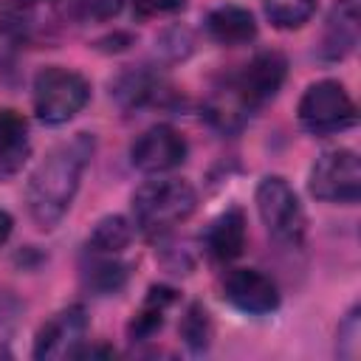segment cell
<instances>
[{"label":"cell","instance_id":"1","mask_svg":"<svg viewBox=\"0 0 361 361\" xmlns=\"http://www.w3.org/2000/svg\"><path fill=\"white\" fill-rule=\"evenodd\" d=\"M96 152L93 133H76L71 141L56 144L28 178V214L39 228H54L71 209L82 172Z\"/></svg>","mask_w":361,"mask_h":361},{"label":"cell","instance_id":"2","mask_svg":"<svg viewBox=\"0 0 361 361\" xmlns=\"http://www.w3.org/2000/svg\"><path fill=\"white\" fill-rule=\"evenodd\" d=\"M197 209V192L178 178L147 180L133 192V223L149 240L169 234Z\"/></svg>","mask_w":361,"mask_h":361},{"label":"cell","instance_id":"3","mask_svg":"<svg viewBox=\"0 0 361 361\" xmlns=\"http://www.w3.org/2000/svg\"><path fill=\"white\" fill-rule=\"evenodd\" d=\"M90 99V82L71 68L48 65L34 76V113L42 124L71 121Z\"/></svg>","mask_w":361,"mask_h":361},{"label":"cell","instance_id":"4","mask_svg":"<svg viewBox=\"0 0 361 361\" xmlns=\"http://www.w3.org/2000/svg\"><path fill=\"white\" fill-rule=\"evenodd\" d=\"M257 212L268 234L282 245H302L305 240V209L290 189V183L279 175H265L257 183Z\"/></svg>","mask_w":361,"mask_h":361},{"label":"cell","instance_id":"5","mask_svg":"<svg viewBox=\"0 0 361 361\" xmlns=\"http://www.w3.org/2000/svg\"><path fill=\"white\" fill-rule=\"evenodd\" d=\"M299 124L313 135H333L358 121L355 102L336 79L313 82L299 99Z\"/></svg>","mask_w":361,"mask_h":361},{"label":"cell","instance_id":"6","mask_svg":"<svg viewBox=\"0 0 361 361\" xmlns=\"http://www.w3.org/2000/svg\"><path fill=\"white\" fill-rule=\"evenodd\" d=\"M310 195L324 203H355L361 197V166L353 149H327L310 169Z\"/></svg>","mask_w":361,"mask_h":361},{"label":"cell","instance_id":"7","mask_svg":"<svg viewBox=\"0 0 361 361\" xmlns=\"http://www.w3.org/2000/svg\"><path fill=\"white\" fill-rule=\"evenodd\" d=\"M285 76H288V59L279 51H259L240 68L237 76H231L228 87L251 113L254 107L271 102L279 93Z\"/></svg>","mask_w":361,"mask_h":361},{"label":"cell","instance_id":"8","mask_svg":"<svg viewBox=\"0 0 361 361\" xmlns=\"http://www.w3.org/2000/svg\"><path fill=\"white\" fill-rule=\"evenodd\" d=\"M186 152H189L186 138L175 127L152 124L130 147V161L135 169H141L147 175H161V172L180 166L186 161Z\"/></svg>","mask_w":361,"mask_h":361},{"label":"cell","instance_id":"9","mask_svg":"<svg viewBox=\"0 0 361 361\" xmlns=\"http://www.w3.org/2000/svg\"><path fill=\"white\" fill-rule=\"evenodd\" d=\"M223 296L237 310L251 316H265L279 307V288L276 282L257 271V268H234L223 279Z\"/></svg>","mask_w":361,"mask_h":361},{"label":"cell","instance_id":"10","mask_svg":"<svg viewBox=\"0 0 361 361\" xmlns=\"http://www.w3.org/2000/svg\"><path fill=\"white\" fill-rule=\"evenodd\" d=\"M87 316L82 305H71L59 313H54L37 333L34 341V358H54V355H71L79 341H85Z\"/></svg>","mask_w":361,"mask_h":361},{"label":"cell","instance_id":"11","mask_svg":"<svg viewBox=\"0 0 361 361\" xmlns=\"http://www.w3.org/2000/svg\"><path fill=\"white\" fill-rule=\"evenodd\" d=\"M203 248L214 262H231L245 248V214L240 209H226L203 231Z\"/></svg>","mask_w":361,"mask_h":361},{"label":"cell","instance_id":"12","mask_svg":"<svg viewBox=\"0 0 361 361\" xmlns=\"http://www.w3.org/2000/svg\"><path fill=\"white\" fill-rule=\"evenodd\" d=\"M358 42V3L338 0L327 17L324 37H322V56L324 59H344Z\"/></svg>","mask_w":361,"mask_h":361},{"label":"cell","instance_id":"13","mask_svg":"<svg viewBox=\"0 0 361 361\" xmlns=\"http://www.w3.org/2000/svg\"><path fill=\"white\" fill-rule=\"evenodd\" d=\"M206 31L212 34V39H217L223 45H243V42H251L257 37V20L248 8L220 6V8L209 11Z\"/></svg>","mask_w":361,"mask_h":361},{"label":"cell","instance_id":"14","mask_svg":"<svg viewBox=\"0 0 361 361\" xmlns=\"http://www.w3.org/2000/svg\"><path fill=\"white\" fill-rule=\"evenodd\" d=\"M28 155V121L11 107H0V169L14 172Z\"/></svg>","mask_w":361,"mask_h":361},{"label":"cell","instance_id":"15","mask_svg":"<svg viewBox=\"0 0 361 361\" xmlns=\"http://www.w3.org/2000/svg\"><path fill=\"white\" fill-rule=\"evenodd\" d=\"M172 302H175V290L172 288H149L141 310L135 313V319L127 327L130 330V338L133 341H144L152 333H158L161 324H164V313H166V307Z\"/></svg>","mask_w":361,"mask_h":361},{"label":"cell","instance_id":"16","mask_svg":"<svg viewBox=\"0 0 361 361\" xmlns=\"http://www.w3.org/2000/svg\"><path fill=\"white\" fill-rule=\"evenodd\" d=\"M113 93L118 96V102H121L124 107H141V104H155V102H161V96H164L166 90H164V82H161L158 76L138 71V73L121 76Z\"/></svg>","mask_w":361,"mask_h":361},{"label":"cell","instance_id":"17","mask_svg":"<svg viewBox=\"0 0 361 361\" xmlns=\"http://www.w3.org/2000/svg\"><path fill=\"white\" fill-rule=\"evenodd\" d=\"M130 240H133L130 220H124L118 214H110V217H102L96 223V228L90 231L87 248H93L96 254H118L121 248L130 245Z\"/></svg>","mask_w":361,"mask_h":361},{"label":"cell","instance_id":"18","mask_svg":"<svg viewBox=\"0 0 361 361\" xmlns=\"http://www.w3.org/2000/svg\"><path fill=\"white\" fill-rule=\"evenodd\" d=\"M34 3L31 0H0V31L8 39H31L34 31Z\"/></svg>","mask_w":361,"mask_h":361},{"label":"cell","instance_id":"19","mask_svg":"<svg viewBox=\"0 0 361 361\" xmlns=\"http://www.w3.org/2000/svg\"><path fill=\"white\" fill-rule=\"evenodd\" d=\"M178 330H180L183 344H186L192 353H203V350H209L214 327H212L209 310H206L200 302H192V305L186 307V313H183L180 327H178Z\"/></svg>","mask_w":361,"mask_h":361},{"label":"cell","instance_id":"20","mask_svg":"<svg viewBox=\"0 0 361 361\" xmlns=\"http://www.w3.org/2000/svg\"><path fill=\"white\" fill-rule=\"evenodd\" d=\"M316 11V0H265V17L276 28H299Z\"/></svg>","mask_w":361,"mask_h":361},{"label":"cell","instance_id":"21","mask_svg":"<svg viewBox=\"0 0 361 361\" xmlns=\"http://www.w3.org/2000/svg\"><path fill=\"white\" fill-rule=\"evenodd\" d=\"M127 282V265L116 259H99L85 271V285L96 293H116Z\"/></svg>","mask_w":361,"mask_h":361},{"label":"cell","instance_id":"22","mask_svg":"<svg viewBox=\"0 0 361 361\" xmlns=\"http://www.w3.org/2000/svg\"><path fill=\"white\" fill-rule=\"evenodd\" d=\"M186 0H133V11L138 17H158V14H172L180 11Z\"/></svg>","mask_w":361,"mask_h":361},{"label":"cell","instance_id":"23","mask_svg":"<svg viewBox=\"0 0 361 361\" xmlns=\"http://www.w3.org/2000/svg\"><path fill=\"white\" fill-rule=\"evenodd\" d=\"M79 8L93 20H107V17L118 14L121 0H79Z\"/></svg>","mask_w":361,"mask_h":361},{"label":"cell","instance_id":"24","mask_svg":"<svg viewBox=\"0 0 361 361\" xmlns=\"http://www.w3.org/2000/svg\"><path fill=\"white\" fill-rule=\"evenodd\" d=\"M11 228H14V220H11V214L6 212V209H0V245L11 237Z\"/></svg>","mask_w":361,"mask_h":361}]
</instances>
